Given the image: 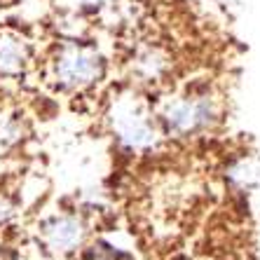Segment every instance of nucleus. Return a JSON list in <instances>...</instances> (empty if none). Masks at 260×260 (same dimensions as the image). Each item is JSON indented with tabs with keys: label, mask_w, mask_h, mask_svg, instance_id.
Instances as JSON below:
<instances>
[{
	"label": "nucleus",
	"mask_w": 260,
	"mask_h": 260,
	"mask_svg": "<svg viewBox=\"0 0 260 260\" xmlns=\"http://www.w3.org/2000/svg\"><path fill=\"white\" fill-rule=\"evenodd\" d=\"M213 117V106L209 99H178L164 110L167 127L176 134H190L209 124Z\"/></svg>",
	"instance_id": "obj_2"
},
{
	"label": "nucleus",
	"mask_w": 260,
	"mask_h": 260,
	"mask_svg": "<svg viewBox=\"0 0 260 260\" xmlns=\"http://www.w3.org/2000/svg\"><path fill=\"white\" fill-rule=\"evenodd\" d=\"M115 129L122 143L129 148H136V150L150 148L157 141V132L150 124V120L136 108H122L115 115Z\"/></svg>",
	"instance_id": "obj_3"
},
{
	"label": "nucleus",
	"mask_w": 260,
	"mask_h": 260,
	"mask_svg": "<svg viewBox=\"0 0 260 260\" xmlns=\"http://www.w3.org/2000/svg\"><path fill=\"white\" fill-rule=\"evenodd\" d=\"M78 3H82V5H87V7H99V5H106L108 0H78Z\"/></svg>",
	"instance_id": "obj_8"
},
{
	"label": "nucleus",
	"mask_w": 260,
	"mask_h": 260,
	"mask_svg": "<svg viewBox=\"0 0 260 260\" xmlns=\"http://www.w3.org/2000/svg\"><path fill=\"white\" fill-rule=\"evenodd\" d=\"M43 239L49 251L54 253H68L78 248L85 239V225L75 216H56L43 228Z\"/></svg>",
	"instance_id": "obj_4"
},
{
	"label": "nucleus",
	"mask_w": 260,
	"mask_h": 260,
	"mask_svg": "<svg viewBox=\"0 0 260 260\" xmlns=\"http://www.w3.org/2000/svg\"><path fill=\"white\" fill-rule=\"evenodd\" d=\"M10 216H12V206L7 204L5 200H0V223H5Z\"/></svg>",
	"instance_id": "obj_7"
},
{
	"label": "nucleus",
	"mask_w": 260,
	"mask_h": 260,
	"mask_svg": "<svg viewBox=\"0 0 260 260\" xmlns=\"http://www.w3.org/2000/svg\"><path fill=\"white\" fill-rule=\"evenodd\" d=\"M28 63V45L17 33H0V73L3 75H19Z\"/></svg>",
	"instance_id": "obj_5"
},
{
	"label": "nucleus",
	"mask_w": 260,
	"mask_h": 260,
	"mask_svg": "<svg viewBox=\"0 0 260 260\" xmlns=\"http://www.w3.org/2000/svg\"><path fill=\"white\" fill-rule=\"evenodd\" d=\"M82 260H117V253H113V251L106 246H94Z\"/></svg>",
	"instance_id": "obj_6"
},
{
	"label": "nucleus",
	"mask_w": 260,
	"mask_h": 260,
	"mask_svg": "<svg viewBox=\"0 0 260 260\" xmlns=\"http://www.w3.org/2000/svg\"><path fill=\"white\" fill-rule=\"evenodd\" d=\"M103 75V59L96 49L85 45H68L54 61V78L66 89H82Z\"/></svg>",
	"instance_id": "obj_1"
}]
</instances>
